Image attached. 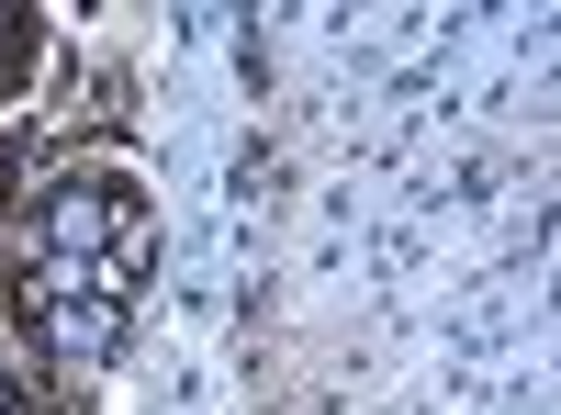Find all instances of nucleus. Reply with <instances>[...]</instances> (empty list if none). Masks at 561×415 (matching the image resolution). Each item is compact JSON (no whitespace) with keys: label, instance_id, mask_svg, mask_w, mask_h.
I'll return each mask as SVG.
<instances>
[{"label":"nucleus","instance_id":"f257e3e1","mask_svg":"<svg viewBox=\"0 0 561 415\" xmlns=\"http://www.w3.org/2000/svg\"><path fill=\"white\" fill-rule=\"evenodd\" d=\"M34 258L102 269V281L135 303V281H147V192H135V180H57V192H45V247Z\"/></svg>","mask_w":561,"mask_h":415},{"label":"nucleus","instance_id":"f03ea898","mask_svg":"<svg viewBox=\"0 0 561 415\" xmlns=\"http://www.w3.org/2000/svg\"><path fill=\"white\" fill-rule=\"evenodd\" d=\"M12 314L45 337V359H68V371H90V359L124 348V292L102 281V269H68V258L12 269Z\"/></svg>","mask_w":561,"mask_h":415},{"label":"nucleus","instance_id":"7ed1b4c3","mask_svg":"<svg viewBox=\"0 0 561 415\" xmlns=\"http://www.w3.org/2000/svg\"><path fill=\"white\" fill-rule=\"evenodd\" d=\"M0 415H23V393H12V382H0Z\"/></svg>","mask_w":561,"mask_h":415}]
</instances>
